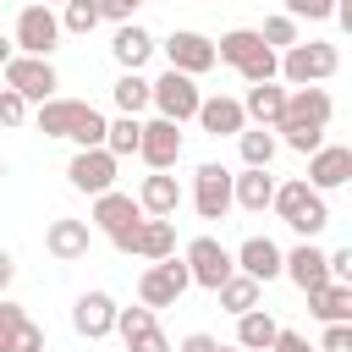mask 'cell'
<instances>
[{"instance_id":"ba28073f","label":"cell","mask_w":352,"mask_h":352,"mask_svg":"<svg viewBox=\"0 0 352 352\" xmlns=\"http://www.w3.org/2000/svg\"><path fill=\"white\" fill-rule=\"evenodd\" d=\"M11 44H16V55H55V44H60V16H55V6H22L16 11V28H11Z\"/></svg>"},{"instance_id":"8fae6325","label":"cell","mask_w":352,"mask_h":352,"mask_svg":"<svg viewBox=\"0 0 352 352\" xmlns=\"http://www.w3.org/2000/svg\"><path fill=\"white\" fill-rule=\"evenodd\" d=\"M116 170H121V160L99 143V148H77L72 154V165H66V182L77 187V192H88V198H99V192H110L116 187Z\"/></svg>"},{"instance_id":"74e56055","label":"cell","mask_w":352,"mask_h":352,"mask_svg":"<svg viewBox=\"0 0 352 352\" xmlns=\"http://www.w3.org/2000/svg\"><path fill=\"white\" fill-rule=\"evenodd\" d=\"M28 110H33V104H28L22 94L0 88V126H22V121H28Z\"/></svg>"},{"instance_id":"9c48e42d","label":"cell","mask_w":352,"mask_h":352,"mask_svg":"<svg viewBox=\"0 0 352 352\" xmlns=\"http://www.w3.org/2000/svg\"><path fill=\"white\" fill-rule=\"evenodd\" d=\"M0 77H6V88H11V94H22L28 104H44V99L60 88V77H55L50 55H11V60L0 66Z\"/></svg>"},{"instance_id":"277c9868","label":"cell","mask_w":352,"mask_h":352,"mask_svg":"<svg viewBox=\"0 0 352 352\" xmlns=\"http://www.w3.org/2000/svg\"><path fill=\"white\" fill-rule=\"evenodd\" d=\"M270 209L297 231V236H319L324 226H330V204H324V192H314L302 176H292V182H275V198H270Z\"/></svg>"},{"instance_id":"8992f818","label":"cell","mask_w":352,"mask_h":352,"mask_svg":"<svg viewBox=\"0 0 352 352\" xmlns=\"http://www.w3.org/2000/svg\"><path fill=\"white\" fill-rule=\"evenodd\" d=\"M198 77H187V72H176V66H165L154 82H148V104H154V116H165V121H192L198 116Z\"/></svg>"},{"instance_id":"60d3db41","label":"cell","mask_w":352,"mask_h":352,"mask_svg":"<svg viewBox=\"0 0 352 352\" xmlns=\"http://www.w3.org/2000/svg\"><path fill=\"white\" fill-rule=\"evenodd\" d=\"M270 352H314V341H308V336H297V330H286V324H280V330H275V346H270Z\"/></svg>"},{"instance_id":"603a6c76","label":"cell","mask_w":352,"mask_h":352,"mask_svg":"<svg viewBox=\"0 0 352 352\" xmlns=\"http://www.w3.org/2000/svg\"><path fill=\"white\" fill-rule=\"evenodd\" d=\"M270 198H275V176H270V165H264V170H258V165H242V176H231V209L264 214Z\"/></svg>"},{"instance_id":"bcb514c9","label":"cell","mask_w":352,"mask_h":352,"mask_svg":"<svg viewBox=\"0 0 352 352\" xmlns=\"http://www.w3.org/2000/svg\"><path fill=\"white\" fill-rule=\"evenodd\" d=\"M214 352H242V346H236V341H231V346H226V341H220V346H214Z\"/></svg>"},{"instance_id":"f35d334b","label":"cell","mask_w":352,"mask_h":352,"mask_svg":"<svg viewBox=\"0 0 352 352\" xmlns=\"http://www.w3.org/2000/svg\"><path fill=\"white\" fill-rule=\"evenodd\" d=\"M314 352H352V319L346 324H324V336H319Z\"/></svg>"},{"instance_id":"ab89813d","label":"cell","mask_w":352,"mask_h":352,"mask_svg":"<svg viewBox=\"0 0 352 352\" xmlns=\"http://www.w3.org/2000/svg\"><path fill=\"white\" fill-rule=\"evenodd\" d=\"M148 0H99V22H132V11H143Z\"/></svg>"},{"instance_id":"ac0fdd59","label":"cell","mask_w":352,"mask_h":352,"mask_svg":"<svg viewBox=\"0 0 352 352\" xmlns=\"http://www.w3.org/2000/svg\"><path fill=\"white\" fill-rule=\"evenodd\" d=\"M165 60H170L176 72H187V77H204L209 66H220V60H214V38H204V33H192V28H176V33L165 38Z\"/></svg>"},{"instance_id":"7a4b0ae2","label":"cell","mask_w":352,"mask_h":352,"mask_svg":"<svg viewBox=\"0 0 352 352\" xmlns=\"http://www.w3.org/2000/svg\"><path fill=\"white\" fill-rule=\"evenodd\" d=\"M214 60L236 66L242 82H264V77L280 72V55L258 38V28H231V33H220V38H214Z\"/></svg>"},{"instance_id":"d590c367","label":"cell","mask_w":352,"mask_h":352,"mask_svg":"<svg viewBox=\"0 0 352 352\" xmlns=\"http://www.w3.org/2000/svg\"><path fill=\"white\" fill-rule=\"evenodd\" d=\"M258 38H264L270 50H286V44H297V16H286V11H275V16H264V28H258Z\"/></svg>"},{"instance_id":"5bb4252c","label":"cell","mask_w":352,"mask_h":352,"mask_svg":"<svg viewBox=\"0 0 352 352\" xmlns=\"http://www.w3.org/2000/svg\"><path fill=\"white\" fill-rule=\"evenodd\" d=\"M94 116V104L88 99H60V94H50L44 104H33V126L44 132V138H77V126Z\"/></svg>"},{"instance_id":"7dc6e473","label":"cell","mask_w":352,"mask_h":352,"mask_svg":"<svg viewBox=\"0 0 352 352\" xmlns=\"http://www.w3.org/2000/svg\"><path fill=\"white\" fill-rule=\"evenodd\" d=\"M33 6H66V0H33Z\"/></svg>"},{"instance_id":"d6a6232c","label":"cell","mask_w":352,"mask_h":352,"mask_svg":"<svg viewBox=\"0 0 352 352\" xmlns=\"http://www.w3.org/2000/svg\"><path fill=\"white\" fill-rule=\"evenodd\" d=\"M138 132H143L138 116H116V121H104V148L116 160H126V154H138Z\"/></svg>"},{"instance_id":"4dcf8cb0","label":"cell","mask_w":352,"mask_h":352,"mask_svg":"<svg viewBox=\"0 0 352 352\" xmlns=\"http://www.w3.org/2000/svg\"><path fill=\"white\" fill-rule=\"evenodd\" d=\"M110 99H116L121 116H143V110H148V77H143V72H121L116 88H110Z\"/></svg>"},{"instance_id":"e575fe53","label":"cell","mask_w":352,"mask_h":352,"mask_svg":"<svg viewBox=\"0 0 352 352\" xmlns=\"http://www.w3.org/2000/svg\"><path fill=\"white\" fill-rule=\"evenodd\" d=\"M55 16H60V33H94L99 28V0H66Z\"/></svg>"},{"instance_id":"d6986e66","label":"cell","mask_w":352,"mask_h":352,"mask_svg":"<svg viewBox=\"0 0 352 352\" xmlns=\"http://www.w3.org/2000/svg\"><path fill=\"white\" fill-rule=\"evenodd\" d=\"M280 275L297 286V292H314L330 280V264H324V248H314V236H302L292 253H280Z\"/></svg>"},{"instance_id":"83f0119b","label":"cell","mask_w":352,"mask_h":352,"mask_svg":"<svg viewBox=\"0 0 352 352\" xmlns=\"http://www.w3.org/2000/svg\"><path fill=\"white\" fill-rule=\"evenodd\" d=\"M132 253L148 258V264H154V258H170V253H176V226H170L165 214H143V220H138V236H132Z\"/></svg>"},{"instance_id":"b9f144b4","label":"cell","mask_w":352,"mask_h":352,"mask_svg":"<svg viewBox=\"0 0 352 352\" xmlns=\"http://www.w3.org/2000/svg\"><path fill=\"white\" fill-rule=\"evenodd\" d=\"M324 264H330V280H352V248H336V253H324Z\"/></svg>"},{"instance_id":"8d00e7d4","label":"cell","mask_w":352,"mask_h":352,"mask_svg":"<svg viewBox=\"0 0 352 352\" xmlns=\"http://www.w3.org/2000/svg\"><path fill=\"white\" fill-rule=\"evenodd\" d=\"M330 11H336V0H286V16H297V22H330Z\"/></svg>"},{"instance_id":"f6af8a7d","label":"cell","mask_w":352,"mask_h":352,"mask_svg":"<svg viewBox=\"0 0 352 352\" xmlns=\"http://www.w3.org/2000/svg\"><path fill=\"white\" fill-rule=\"evenodd\" d=\"M11 55H16V44H11V38H6V33H0V66H6V60H11Z\"/></svg>"},{"instance_id":"e0dca14e","label":"cell","mask_w":352,"mask_h":352,"mask_svg":"<svg viewBox=\"0 0 352 352\" xmlns=\"http://www.w3.org/2000/svg\"><path fill=\"white\" fill-rule=\"evenodd\" d=\"M116 336L126 341V352H170L154 308H143V302L138 308H116Z\"/></svg>"},{"instance_id":"4316f807","label":"cell","mask_w":352,"mask_h":352,"mask_svg":"<svg viewBox=\"0 0 352 352\" xmlns=\"http://www.w3.org/2000/svg\"><path fill=\"white\" fill-rule=\"evenodd\" d=\"M308 314L319 324H346L352 319V280H324L308 292Z\"/></svg>"},{"instance_id":"7c38bea8","label":"cell","mask_w":352,"mask_h":352,"mask_svg":"<svg viewBox=\"0 0 352 352\" xmlns=\"http://www.w3.org/2000/svg\"><path fill=\"white\" fill-rule=\"evenodd\" d=\"M192 209H198V220H226L231 214V170L220 160H204L192 170Z\"/></svg>"},{"instance_id":"f1b7e54d","label":"cell","mask_w":352,"mask_h":352,"mask_svg":"<svg viewBox=\"0 0 352 352\" xmlns=\"http://www.w3.org/2000/svg\"><path fill=\"white\" fill-rule=\"evenodd\" d=\"M275 330H280V319H275L270 308L236 314V346H242V352H270V346H275Z\"/></svg>"},{"instance_id":"1f68e13d","label":"cell","mask_w":352,"mask_h":352,"mask_svg":"<svg viewBox=\"0 0 352 352\" xmlns=\"http://www.w3.org/2000/svg\"><path fill=\"white\" fill-rule=\"evenodd\" d=\"M236 148H242V165H258V170H264V165L275 160L280 143H275L270 126H242V132H236Z\"/></svg>"},{"instance_id":"f546056e","label":"cell","mask_w":352,"mask_h":352,"mask_svg":"<svg viewBox=\"0 0 352 352\" xmlns=\"http://www.w3.org/2000/svg\"><path fill=\"white\" fill-rule=\"evenodd\" d=\"M214 297H220V308L226 314H248V308H258V297H264V286L253 280V275H242V270H231L220 286H214Z\"/></svg>"},{"instance_id":"3957f363","label":"cell","mask_w":352,"mask_h":352,"mask_svg":"<svg viewBox=\"0 0 352 352\" xmlns=\"http://www.w3.org/2000/svg\"><path fill=\"white\" fill-rule=\"evenodd\" d=\"M341 72V50L336 44H324V38H297V44H286L280 50V82L286 88H308V82H330Z\"/></svg>"},{"instance_id":"ee69618b","label":"cell","mask_w":352,"mask_h":352,"mask_svg":"<svg viewBox=\"0 0 352 352\" xmlns=\"http://www.w3.org/2000/svg\"><path fill=\"white\" fill-rule=\"evenodd\" d=\"M11 280H16V258H11V253H6V248H0V292H6V286H11Z\"/></svg>"},{"instance_id":"52a82bcc","label":"cell","mask_w":352,"mask_h":352,"mask_svg":"<svg viewBox=\"0 0 352 352\" xmlns=\"http://www.w3.org/2000/svg\"><path fill=\"white\" fill-rule=\"evenodd\" d=\"M192 286V275H187V258H154L143 275H138V302L143 308H176L182 302V292Z\"/></svg>"},{"instance_id":"836d02e7","label":"cell","mask_w":352,"mask_h":352,"mask_svg":"<svg viewBox=\"0 0 352 352\" xmlns=\"http://www.w3.org/2000/svg\"><path fill=\"white\" fill-rule=\"evenodd\" d=\"M0 352H44V330L22 314L16 324H6V330H0Z\"/></svg>"},{"instance_id":"9a60e30c","label":"cell","mask_w":352,"mask_h":352,"mask_svg":"<svg viewBox=\"0 0 352 352\" xmlns=\"http://www.w3.org/2000/svg\"><path fill=\"white\" fill-rule=\"evenodd\" d=\"M314 192H336V187H346L352 182V148L346 143H319L314 154H308V176H302Z\"/></svg>"},{"instance_id":"d4e9b609","label":"cell","mask_w":352,"mask_h":352,"mask_svg":"<svg viewBox=\"0 0 352 352\" xmlns=\"http://www.w3.org/2000/svg\"><path fill=\"white\" fill-rule=\"evenodd\" d=\"M132 198H138V209H143V214H165V220L182 209V187H176V176H170V170H148V176L138 182V192H132Z\"/></svg>"},{"instance_id":"44dd1931","label":"cell","mask_w":352,"mask_h":352,"mask_svg":"<svg viewBox=\"0 0 352 352\" xmlns=\"http://www.w3.org/2000/svg\"><path fill=\"white\" fill-rule=\"evenodd\" d=\"M209 138H236L242 126H248V116H242V99H231V94H209V99H198V116H192Z\"/></svg>"},{"instance_id":"681fc988","label":"cell","mask_w":352,"mask_h":352,"mask_svg":"<svg viewBox=\"0 0 352 352\" xmlns=\"http://www.w3.org/2000/svg\"><path fill=\"white\" fill-rule=\"evenodd\" d=\"M0 88H6V77H0Z\"/></svg>"},{"instance_id":"4fadbf2b","label":"cell","mask_w":352,"mask_h":352,"mask_svg":"<svg viewBox=\"0 0 352 352\" xmlns=\"http://www.w3.org/2000/svg\"><path fill=\"white\" fill-rule=\"evenodd\" d=\"M138 160H143L148 170H176V160H182V126L165 121V116L143 121V132H138Z\"/></svg>"},{"instance_id":"484cf974","label":"cell","mask_w":352,"mask_h":352,"mask_svg":"<svg viewBox=\"0 0 352 352\" xmlns=\"http://www.w3.org/2000/svg\"><path fill=\"white\" fill-rule=\"evenodd\" d=\"M231 264H236L242 275H253V280L264 286V280H275V275H280V248H275L270 236H248V242H242V248L231 253Z\"/></svg>"},{"instance_id":"7bdbcfd3","label":"cell","mask_w":352,"mask_h":352,"mask_svg":"<svg viewBox=\"0 0 352 352\" xmlns=\"http://www.w3.org/2000/svg\"><path fill=\"white\" fill-rule=\"evenodd\" d=\"M214 346H220V341H214L209 330H192V336H182V341H176V352H214Z\"/></svg>"},{"instance_id":"6da1fadb","label":"cell","mask_w":352,"mask_h":352,"mask_svg":"<svg viewBox=\"0 0 352 352\" xmlns=\"http://www.w3.org/2000/svg\"><path fill=\"white\" fill-rule=\"evenodd\" d=\"M330 116H336V99H330L319 82L286 88V110H280V121H275L270 132H280L275 143H286V148H297V154H314V148L324 143V132H330Z\"/></svg>"},{"instance_id":"f907efd6","label":"cell","mask_w":352,"mask_h":352,"mask_svg":"<svg viewBox=\"0 0 352 352\" xmlns=\"http://www.w3.org/2000/svg\"><path fill=\"white\" fill-rule=\"evenodd\" d=\"M220 6H226V0H220Z\"/></svg>"},{"instance_id":"cb8c5ba5","label":"cell","mask_w":352,"mask_h":352,"mask_svg":"<svg viewBox=\"0 0 352 352\" xmlns=\"http://www.w3.org/2000/svg\"><path fill=\"white\" fill-rule=\"evenodd\" d=\"M110 55L121 72H143L148 55H154V33L138 28V22H116V38H110Z\"/></svg>"},{"instance_id":"c3c4849f","label":"cell","mask_w":352,"mask_h":352,"mask_svg":"<svg viewBox=\"0 0 352 352\" xmlns=\"http://www.w3.org/2000/svg\"><path fill=\"white\" fill-rule=\"evenodd\" d=\"M0 182H6V160H0Z\"/></svg>"},{"instance_id":"2e32d148","label":"cell","mask_w":352,"mask_h":352,"mask_svg":"<svg viewBox=\"0 0 352 352\" xmlns=\"http://www.w3.org/2000/svg\"><path fill=\"white\" fill-rule=\"evenodd\" d=\"M88 248H94V226H88V220L60 214V220L44 226V253H50L55 264H77V258H88Z\"/></svg>"},{"instance_id":"7402d4cb","label":"cell","mask_w":352,"mask_h":352,"mask_svg":"<svg viewBox=\"0 0 352 352\" xmlns=\"http://www.w3.org/2000/svg\"><path fill=\"white\" fill-rule=\"evenodd\" d=\"M280 110H286V82H280V77L248 82V94H242V116H248L253 126H275Z\"/></svg>"},{"instance_id":"30bf717a","label":"cell","mask_w":352,"mask_h":352,"mask_svg":"<svg viewBox=\"0 0 352 352\" xmlns=\"http://www.w3.org/2000/svg\"><path fill=\"white\" fill-rule=\"evenodd\" d=\"M182 258H187V275H192V286H204V292H214L236 264H231V248L220 242V236H192L187 248H182Z\"/></svg>"},{"instance_id":"ffe728a7","label":"cell","mask_w":352,"mask_h":352,"mask_svg":"<svg viewBox=\"0 0 352 352\" xmlns=\"http://www.w3.org/2000/svg\"><path fill=\"white\" fill-rule=\"evenodd\" d=\"M72 330H77L82 341H104V336L116 330V297H110V292H82V297L72 302Z\"/></svg>"},{"instance_id":"5b68a950","label":"cell","mask_w":352,"mask_h":352,"mask_svg":"<svg viewBox=\"0 0 352 352\" xmlns=\"http://www.w3.org/2000/svg\"><path fill=\"white\" fill-rule=\"evenodd\" d=\"M138 220H143V209H138V198H132V192H121V187L99 192V198H94V214H88V226H99V231L110 236V248H116V253H132Z\"/></svg>"}]
</instances>
